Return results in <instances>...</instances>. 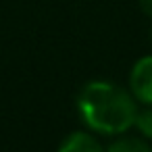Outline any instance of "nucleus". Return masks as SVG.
I'll return each instance as SVG.
<instances>
[{
	"mask_svg": "<svg viewBox=\"0 0 152 152\" xmlns=\"http://www.w3.org/2000/svg\"><path fill=\"white\" fill-rule=\"evenodd\" d=\"M77 113L90 131L100 135H119L133 127L137 104L121 86L94 79L81 88L77 96Z\"/></svg>",
	"mask_w": 152,
	"mask_h": 152,
	"instance_id": "f257e3e1",
	"label": "nucleus"
},
{
	"mask_svg": "<svg viewBox=\"0 0 152 152\" xmlns=\"http://www.w3.org/2000/svg\"><path fill=\"white\" fill-rule=\"evenodd\" d=\"M129 88L135 102H142L146 106L152 104V54L142 56L133 65L129 75Z\"/></svg>",
	"mask_w": 152,
	"mask_h": 152,
	"instance_id": "f03ea898",
	"label": "nucleus"
},
{
	"mask_svg": "<svg viewBox=\"0 0 152 152\" xmlns=\"http://www.w3.org/2000/svg\"><path fill=\"white\" fill-rule=\"evenodd\" d=\"M56 152H106V150L94 135H90L86 131H75L63 140V144L58 146Z\"/></svg>",
	"mask_w": 152,
	"mask_h": 152,
	"instance_id": "7ed1b4c3",
	"label": "nucleus"
},
{
	"mask_svg": "<svg viewBox=\"0 0 152 152\" xmlns=\"http://www.w3.org/2000/svg\"><path fill=\"white\" fill-rule=\"evenodd\" d=\"M106 152H152L150 146L144 142V140H137V137H119L115 140Z\"/></svg>",
	"mask_w": 152,
	"mask_h": 152,
	"instance_id": "20e7f679",
	"label": "nucleus"
},
{
	"mask_svg": "<svg viewBox=\"0 0 152 152\" xmlns=\"http://www.w3.org/2000/svg\"><path fill=\"white\" fill-rule=\"evenodd\" d=\"M133 127H137V131L144 137L152 140V104H148V108H144V110H137Z\"/></svg>",
	"mask_w": 152,
	"mask_h": 152,
	"instance_id": "39448f33",
	"label": "nucleus"
},
{
	"mask_svg": "<svg viewBox=\"0 0 152 152\" xmlns=\"http://www.w3.org/2000/svg\"><path fill=\"white\" fill-rule=\"evenodd\" d=\"M140 7L148 17H152V0H140Z\"/></svg>",
	"mask_w": 152,
	"mask_h": 152,
	"instance_id": "423d86ee",
	"label": "nucleus"
},
{
	"mask_svg": "<svg viewBox=\"0 0 152 152\" xmlns=\"http://www.w3.org/2000/svg\"><path fill=\"white\" fill-rule=\"evenodd\" d=\"M150 150H152V148H150Z\"/></svg>",
	"mask_w": 152,
	"mask_h": 152,
	"instance_id": "0eeeda50",
	"label": "nucleus"
}]
</instances>
